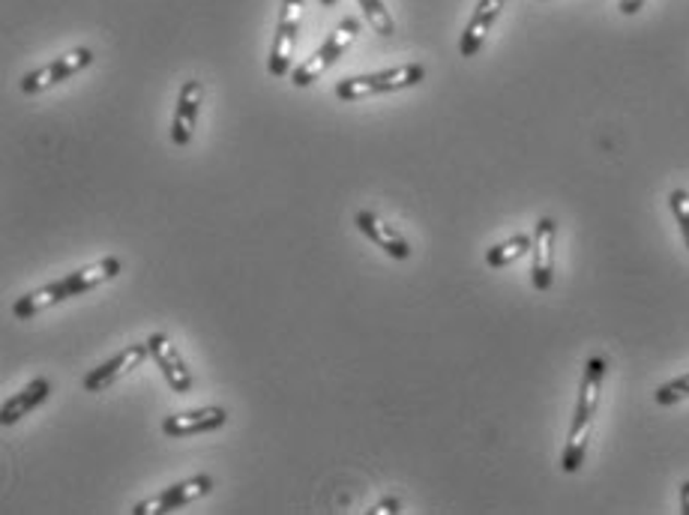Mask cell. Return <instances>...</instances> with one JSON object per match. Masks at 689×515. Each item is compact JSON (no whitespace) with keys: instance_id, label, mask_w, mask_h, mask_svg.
<instances>
[{"instance_id":"6da1fadb","label":"cell","mask_w":689,"mask_h":515,"mask_svg":"<svg viewBox=\"0 0 689 515\" xmlns=\"http://www.w3.org/2000/svg\"><path fill=\"white\" fill-rule=\"evenodd\" d=\"M608 363L606 357H591L584 363L582 384H579V402L573 410V426L567 434V446H563L561 468L567 474L582 470L584 456H587V441H591V426H594L596 405H599V393H603V381H606Z\"/></svg>"},{"instance_id":"7a4b0ae2","label":"cell","mask_w":689,"mask_h":515,"mask_svg":"<svg viewBox=\"0 0 689 515\" xmlns=\"http://www.w3.org/2000/svg\"><path fill=\"white\" fill-rule=\"evenodd\" d=\"M426 79V67L423 63H405L396 70L372 72V75H354V79H342L336 84V99L340 103H357L366 96H381V94H396L405 87H414Z\"/></svg>"},{"instance_id":"3957f363","label":"cell","mask_w":689,"mask_h":515,"mask_svg":"<svg viewBox=\"0 0 689 515\" xmlns=\"http://www.w3.org/2000/svg\"><path fill=\"white\" fill-rule=\"evenodd\" d=\"M357 34H360V22H357V19H342V22L336 24V31L324 39V46L318 48L312 58L304 60V63L292 72V82L297 84V87H309L312 82H318V79L348 51V46L357 39Z\"/></svg>"},{"instance_id":"277c9868","label":"cell","mask_w":689,"mask_h":515,"mask_svg":"<svg viewBox=\"0 0 689 515\" xmlns=\"http://www.w3.org/2000/svg\"><path fill=\"white\" fill-rule=\"evenodd\" d=\"M300 15H304V0H282L280 24L270 48L268 72L273 79H285L292 72V55L297 46V31H300Z\"/></svg>"},{"instance_id":"5b68a950","label":"cell","mask_w":689,"mask_h":515,"mask_svg":"<svg viewBox=\"0 0 689 515\" xmlns=\"http://www.w3.org/2000/svg\"><path fill=\"white\" fill-rule=\"evenodd\" d=\"M94 51L91 48H72L70 55H63V58H58L55 63H48V67H43V70H34V72H27L22 79V91L24 94H43V91H48L51 84H60V82H67V79H72L75 72H82L87 70L91 63H94Z\"/></svg>"},{"instance_id":"8992f818","label":"cell","mask_w":689,"mask_h":515,"mask_svg":"<svg viewBox=\"0 0 689 515\" xmlns=\"http://www.w3.org/2000/svg\"><path fill=\"white\" fill-rule=\"evenodd\" d=\"M213 489V477L211 474H199V477H192V480H183L171 486V489H165L159 492L156 498L151 501H141L132 513L135 515H163V513H171V510H180V506L192 504V501H199L204 494H211Z\"/></svg>"},{"instance_id":"52a82bcc","label":"cell","mask_w":689,"mask_h":515,"mask_svg":"<svg viewBox=\"0 0 689 515\" xmlns=\"http://www.w3.org/2000/svg\"><path fill=\"white\" fill-rule=\"evenodd\" d=\"M555 237H558V223L551 216H543L534 228V247H531V282L537 291H549L551 276H555Z\"/></svg>"},{"instance_id":"ba28073f","label":"cell","mask_w":689,"mask_h":515,"mask_svg":"<svg viewBox=\"0 0 689 515\" xmlns=\"http://www.w3.org/2000/svg\"><path fill=\"white\" fill-rule=\"evenodd\" d=\"M147 348H151L153 363L159 366V372H163V378L168 381V386H171L175 393H189L192 384H195V378H192V372H189L187 363H183V357L177 354L175 342L168 339L165 333H153L151 339H147Z\"/></svg>"},{"instance_id":"9c48e42d","label":"cell","mask_w":689,"mask_h":515,"mask_svg":"<svg viewBox=\"0 0 689 515\" xmlns=\"http://www.w3.org/2000/svg\"><path fill=\"white\" fill-rule=\"evenodd\" d=\"M147 354H151L147 342L129 345V348H123L120 354H115L108 363L96 366L94 372H87V378H84V390H87V393H103V390H108L111 384H117L127 372H132L135 366L144 363Z\"/></svg>"},{"instance_id":"30bf717a","label":"cell","mask_w":689,"mask_h":515,"mask_svg":"<svg viewBox=\"0 0 689 515\" xmlns=\"http://www.w3.org/2000/svg\"><path fill=\"white\" fill-rule=\"evenodd\" d=\"M201 96H204V87H201L199 79H189L180 87V96H177L175 120H171V141L177 147H187L192 135H195V127H199V111H201Z\"/></svg>"},{"instance_id":"8fae6325","label":"cell","mask_w":689,"mask_h":515,"mask_svg":"<svg viewBox=\"0 0 689 515\" xmlns=\"http://www.w3.org/2000/svg\"><path fill=\"white\" fill-rule=\"evenodd\" d=\"M228 422V410L225 408H199L183 410V414H171L163 420V432L168 438H192V434H207L223 429Z\"/></svg>"},{"instance_id":"7c38bea8","label":"cell","mask_w":689,"mask_h":515,"mask_svg":"<svg viewBox=\"0 0 689 515\" xmlns=\"http://www.w3.org/2000/svg\"><path fill=\"white\" fill-rule=\"evenodd\" d=\"M354 223H357L363 235L372 240L375 247L384 249L390 258H396V261H408L411 258V243L405 240V235L396 231L390 223H384L381 216H375L372 211H360L354 216Z\"/></svg>"},{"instance_id":"4fadbf2b","label":"cell","mask_w":689,"mask_h":515,"mask_svg":"<svg viewBox=\"0 0 689 515\" xmlns=\"http://www.w3.org/2000/svg\"><path fill=\"white\" fill-rule=\"evenodd\" d=\"M503 7H507V0H479L477 10L471 15V22H467L465 34L459 39V55H462V58H474V55H479V48L486 43L491 24L498 22V15H501Z\"/></svg>"},{"instance_id":"5bb4252c","label":"cell","mask_w":689,"mask_h":515,"mask_svg":"<svg viewBox=\"0 0 689 515\" xmlns=\"http://www.w3.org/2000/svg\"><path fill=\"white\" fill-rule=\"evenodd\" d=\"M51 381L48 378H34L31 384L19 390L10 402H3V408H0V426H15V422L27 417L31 410H36L48 396H51Z\"/></svg>"},{"instance_id":"9a60e30c","label":"cell","mask_w":689,"mask_h":515,"mask_svg":"<svg viewBox=\"0 0 689 515\" xmlns=\"http://www.w3.org/2000/svg\"><path fill=\"white\" fill-rule=\"evenodd\" d=\"M63 300H72L67 282L63 279L48 282V285H43V288H36V291L19 297V300L12 303V315L27 321V318L39 315V312H46V309H51V306L63 303Z\"/></svg>"},{"instance_id":"2e32d148","label":"cell","mask_w":689,"mask_h":515,"mask_svg":"<svg viewBox=\"0 0 689 515\" xmlns=\"http://www.w3.org/2000/svg\"><path fill=\"white\" fill-rule=\"evenodd\" d=\"M120 273H123V261H120V258H103V261H96L91 267L75 270L70 276H63V282H67V288H70L72 297H79V294L94 291L99 285L117 279Z\"/></svg>"},{"instance_id":"e0dca14e","label":"cell","mask_w":689,"mask_h":515,"mask_svg":"<svg viewBox=\"0 0 689 515\" xmlns=\"http://www.w3.org/2000/svg\"><path fill=\"white\" fill-rule=\"evenodd\" d=\"M531 247H534V237L515 235V237H510V240L498 243V247H491L489 252H486V264H489L491 270H501V267H507V264L519 261L525 252H531Z\"/></svg>"},{"instance_id":"ac0fdd59","label":"cell","mask_w":689,"mask_h":515,"mask_svg":"<svg viewBox=\"0 0 689 515\" xmlns=\"http://www.w3.org/2000/svg\"><path fill=\"white\" fill-rule=\"evenodd\" d=\"M357 3L363 7V15H366V22L372 24L375 34H381V36L396 34V24H393V19H390L384 0H357Z\"/></svg>"},{"instance_id":"d6986e66","label":"cell","mask_w":689,"mask_h":515,"mask_svg":"<svg viewBox=\"0 0 689 515\" xmlns=\"http://www.w3.org/2000/svg\"><path fill=\"white\" fill-rule=\"evenodd\" d=\"M668 204H672V213L680 225V237H684V247L689 249V192L687 189H675L668 195Z\"/></svg>"},{"instance_id":"ffe728a7","label":"cell","mask_w":689,"mask_h":515,"mask_svg":"<svg viewBox=\"0 0 689 515\" xmlns=\"http://www.w3.org/2000/svg\"><path fill=\"white\" fill-rule=\"evenodd\" d=\"M656 405H678L684 398H689V375H680L675 381H668L656 390Z\"/></svg>"},{"instance_id":"44dd1931","label":"cell","mask_w":689,"mask_h":515,"mask_svg":"<svg viewBox=\"0 0 689 515\" xmlns=\"http://www.w3.org/2000/svg\"><path fill=\"white\" fill-rule=\"evenodd\" d=\"M372 515H384V513H402V504H399L396 498H387V501H381V504L375 506V510H369Z\"/></svg>"},{"instance_id":"7402d4cb","label":"cell","mask_w":689,"mask_h":515,"mask_svg":"<svg viewBox=\"0 0 689 515\" xmlns=\"http://www.w3.org/2000/svg\"><path fill=\"white\" fill-rule=\"evenodd\" d=\"M642 3L644 0H620V12L623 15H635V12L642 10Z\"/></svg>"},{"instance_id":"603a6c76","label":"cell","mask_w":689,"mask_h":515,"mask_svg":"<svg viewBox=\"0 0 689 515\" xmlns=\"http://www.w3.org/2000/svg\"><path fill=\"white\" fill-rule=\"evenodd\" d=\"M680 513L689 515V480L680 486Z\"/></svg>"},{"instance_id":"cb8c5ba5","label":"cell","mask_w":689,"mask_h":515,"mask_svg":"<svg viewBox=\"0 0 689 515\" xmlns=\"http://www.w3.org/2000/svg\"><path fill=\"white\" fill-rule=\"evenodd\" d=\"M340 0H321V7H336Z\"/></svg>"}]
</instances>
